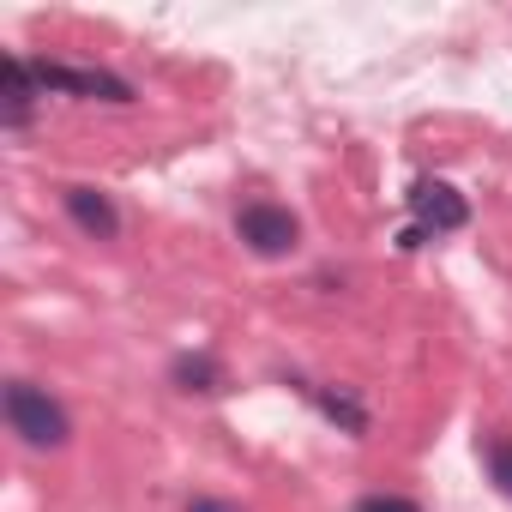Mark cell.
Instances as JSON below:
<instances>
[{"mask_svg": "<svg viewBox=\"0 0 512 512\" xmlns=\"http://www.w3.org/2000/svg\"><path fill=\"white\" fill-rule=\"evenodd\" d=\"M404 205H410V217L428 229V235H458L464 223H470V199L452 187V181H434V175H422V181H410V193H404Z\"/></svg>", "mask_w": 512, "mask_h": 512, "instance_id": "4", "label": "cell"}, {"mask_svg": "<svg viewBox=\"0 0 512 512\" xmlns=\"http://www.w3.org/2000/svg\"><path fill=\"white\" fill-rule=\"evenodd\" d=\"M181 512H247V506H235V500H217V494H193Z\"/></svg>", "mask_w": 512, "mask_h": 512, "instance_id": "11", "label": "cell"}, {"mask_svg": "<svg viewBox=\"0 0 512 512\" xmlns=\"http://www.w3.org/2000/svg\"><path fill=\"white\" fill-rule=\"evenodd\" d=\"M0 410H7V428H13L31 452H61V446L73 440L67 404H61L49 386H37V380H7V386H0Z\"/></svg>", "mask_w": 512, "mask_h": 512, "instance_id": "1", "label": "cell"}, {"mask_svg": "<svg viewBox=\"0 0 512 512\" xmlns=\"http://www.w3.org/2000/svg\"><path fill=\"white\" fill-rule=\"evenodd\" d=\"M169 380H175V392H187V398H217V392H229V368H223L211 350H181V356L169 362Z\"/></svg>", "mask_w": 512, "mask_h": 512, "instance_id": "7", "label": "cell"}, {"mask_svg": "<svg viewBox=\"0 0 512 512\" xmlns=\"http://www.w3.org/2000/svg\"><path fill=\"white\" fill-rule=\"evenodd\" d=\"M314 404H320V416H326L338 434H350V440H368L374 416H368V404L356 398V386H314Z\"/></svg>", "mask_w": 512, "mask_h": 512, "instance_id": "8", "label": "cell"}, {"mask_svg": "<svg viewBox=\"0 0 512 512\" xmlns=\"http://www.w3.org/2000/svg\"><path fill=\"white\" fill-rule=\"evenodd\" d=\"M37 79H31V61L25 55H0V127L25 133L31 115H37Z\"/></svg>", "mask_w": 512, "mask_h": 512, "instance_id": "6", "label": "cell"}, {"mask_svg": "<svg viewBox=\"0 0 512 512\" xmlns=\"http://www.w3.org/2000/svg\"><path fill=\"white\" fill-rule=\"evenodd\" d=\"M350 512H422V506H416L410 494H386V488H374V494H362Z\"/></svg>", "mask_w": 512, "mask_h": 512, "instance_id": "10", "label": "cell"}, {"mask_svg": "<svg viewBox=\"0 0 512 512\" xmlns=\"http://www.w3.org/2000/svg\"><path fill=\"white\" fill-rule=\"evenodd\" d=\"M482 470H488V482L512 500V434H482Z\"/></svg>", "mask_w": 512, "mask_h": 512, "instance_id": "9", "label": "cell"}, {"mask_svg": "<svg viewBox=\"0 0 512 512\" xmlns=\"http://www.w3.org/2000/svg\"><path fill=\"white\" fill-rule=\"evenodd\" d=\"M434 235L422 229V223H410V229H398V253H416V247H428Z\"/></svg>", "mask_w": 512, "mask_h": 512, "instance_id": "12", "label": "cell"}, {"mask_svg": "<svg viewBox=\"0 0 512 512\" xmlns=\"http://www.w3.org/2000/svg\"><path fill=\"white\" fill-rule=\"evenodd\" d=\"M61 211H67L73 229L91 235V241H115V235H121V211H115V199H109L103 187H91V181H67V187H61Z\"/></svg>", "mask_w": 512, "mask_h": 512, "instance_id": "5", "label": "cell"}, {"mask_svg": "<svg viewBox=\"0 0 512 512\" xmlns=\"http://www.w3.org/2000/svg\"><path fill=\"white\" fill-rule=\"evenodd\" d=\"M235 235L253 260H290L302 247V217L278 199H241L235 205Z\"/></svg>", "mask_w": 512, "mask_h": 512, "instance_id": "2", "label": "cell"}, {"mask_svg": "<svg viewBox=\"0 0 512 512\" xmlns=\"http://www.w3.org/2000/svg\"><path fill=\"white\" fill-rule=\"evenodd\" d=\"M31 79H37V91L43 97H73V103H115V109H127L139 91L121 79V73H109V67H73V61H31Z\"/></svg>", "mask_w": 512, "mask_h": 512, "instance_id": "3", "label": "cell"}]
</instances>
